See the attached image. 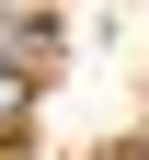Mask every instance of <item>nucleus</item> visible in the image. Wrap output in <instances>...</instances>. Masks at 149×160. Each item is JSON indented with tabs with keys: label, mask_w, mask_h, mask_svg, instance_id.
<instances>
[{
	"label": "nucleus",
	"mask_w": 149,
	"mask_h": 160,
	"mask_svg": "<svg viewBox=\"0 0 149 160\" xmlns=\"http://www.w3.org/2000/svg\"><path fill=\"white\" fill-rule=\"evenodd\" d=\"M23 103H35V80H23V69H0V149L23 137Z\"/></svg>",
	"instance_id": "1"
},
{
	"label": "nucleus",
	"mask_w": 149,
	"mask_h": 160,
	"mask_svg": "<svg viewBox=\"0 0 149 160\" xmlns=\"http://www.w3.org/2000/svg\"><path fill=\"white\" fill-rule=\"evenodd\" d=\"M115 160H138V149H115Z\"/></svg>",
	"instance_id": "2"
}]
</instances>
